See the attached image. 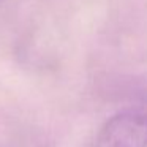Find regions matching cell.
Returning a JSON list of instances; mask_svg holds the SVG:
<instances>
[{"instance_id":"1","label":"cell","mask_w":147,"mask_h":147,"mask_svg":"<svg viewBox=\"0 0 147 147\" xmlns=\"http://www.w3.org/2000/svg\"><path fill=\"white\" fill-rule=\"evenodd\" d=\"M98 147H147V114L123 111L112 115L98 134Z\"/></svg>"}]
</instances>
